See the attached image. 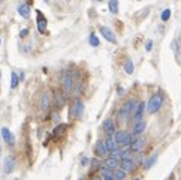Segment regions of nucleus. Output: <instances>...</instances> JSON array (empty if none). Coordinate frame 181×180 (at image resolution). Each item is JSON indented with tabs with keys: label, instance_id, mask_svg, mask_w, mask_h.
Masks as SVG:
<instances>
[{
	"label": "nucleus",
	"instance_id": "obj_1",
	"mask_svg": "<svg viewBox=\"0 0 181 180\" xmlns=\"http://www.w3.org/2000/svg\"><path fill=\"white\" fill-rule=\"evenodd\" d=\"M165 104V98H163V93L162 92H157L153 96L148 99L147 105H145V110H147L148 114H156L157 111H160V108Z\"/></svg>",
	"mask_w": 181,
	"mask_h": 180
},
{
	"label": "nucleus",
	"instance_id": "obj_2",
	"mask_svg": "<svg viewBox=\"0 0 181 180\" xmlns=\"http://www.w3.org/2000/svg\"><path fill=\"white\" fill-rule=\"evenodd\" d=\"M61 84H63V92H65L66 95H70L72 90L75 89V75H74V72H72V69L65 71Z\"/></svg>",
	"mask_w": 181,
	"mask_h": 180
},
{
	"label": "nucleus",
	"instance_id": "obj_3",
	"mask_svg": "<svg viewBox=\"0 0 181 180\" xmlns=\"http://www.w3.org/2000/svg\"><path fill=\"white\" fill-rule=\"evenodd\" d=\"M102 129L105 132V135L106 137H114V134L117 132V125H115V120L111 117H108L105 122H103V125H102Z\"/></svg>",
	"mask_w": 181,
	"mask_h": 180
},
{
	"label": "nucleus",
	"instance_id": "obj_4",
	"mask_svg": "<svg viewBox=\"0 0 181 180\" xmlns=\"http://www.w3.org/2000/svg\"><path fill=\"white\" fill-rule=\"evenodd\" d=\"M66 101H67V95L63 92V90H57V92L54 93L53 102H54V105H55V108H57V110L63 108V107L66 105Z\"/></svg>",
	"mask_w": 181,
	"mask_h": 180
},
{
	"label": "nucleus",
	"instance_id": "obj_5",
	"mask_svg": "<svg viewBox=\"0 0 181 180\" xmlns=\"http://www.w3.org/2000/svg\"><path fill=\"white\" fill-rule=\"evenodd\" d=\"M70 114H72V117H75V119L82 117V114H84V102L81 101L80 98H75L74 104H72Z\"/></svg>",
	"mask_w": 181,
	"mask_h": 180
},
{
	"label": "nucleus",
	"instance_id": "obj_6",
	"mask_svg": "<svg viewBox=\"0 0 181 180\" xmlns=\"http://www.w3.org/2000/svg\"><path fill=\"white\" fill-rule=\"evenodd\" d=\"M36 24H38V30H39V33L42 35H47V24L48 21L45 18V15L42 14L40 11H36Z\"/></svg>",
	"mask_w": 181,
	"mask_h": 180
},
{
	"label": "nucleus",
	"instance_id": "obj_7",
	"mask_svg": "<svg viewBox=\"0 0 181 180\" xmlns=\"http://www.w3.org/2000/svg\"><path fill=\"white\" fill-rule=\"evenodd\" d=\"M99 32H101V35L103 36L108 42H111V44H117V38H115V33L112 32V29L106 27V26H99Z\"/></svg>",
	"mask_w": 181,
	"mask_h": 180
},
{
	"label": "nucleus",
	"instance_id": "obj_8",
	"mask_svg": "<svg viewBox=\"0 0 181 180\" xmlns=\"http://www.w3.org/2000/svg\"><path fill=\"white\" fill-rule=\"evenodd\" d=\"M53 105V96L49 92H44L40 95V110L42 111H48L49 107Z\"/></svg>",
	"mask_w": 181,
	"mask_h": 180
},
{
	"label": "nucleus",
	"instance_id": "obj_9",
	"mask_svg": "<svg viewBox=\"0 0 181 180\" xmlns=\"http://www.w3.org/2000/svg\"><path fill=\"white\" fill-rule=\"evenodd\" d=\"M145 144V138L144 137H136V138L132 141V144L129 146V150L132 153H138V152H142V147Z\"/></svg>",
	"mask_w": 181,
	"mask_h": 180
},
{
	"label": "nucleus",
	"instance_id": "obj_10",
	"mask_svg": "<svg viewBox=\"0 0 181 180\" xmlns=\"http://www.w3.org/2000/svg\"><path fill=\"white\" fill-rule=\"evenodd\" d=\"M136 105H138V101L135 98H132V99H127L124 104L121 105V108H123L124 113H127L129 116H133L135 110H136Z\"/></svg>",
	"mask_w": 181,
	"mask_h": 180
},
{
	"label": "nucleus",
	"instance_id": "obj_11",
	"mask_svg": "<svg viewBox=\"0 0 181 180\" xmlns=\"http://www.w3.org/2000/svg\"><path fill=\"white\" fill-rule=\"evenodd\" d=\"M94 153L97 158H106L108 155V150H106V146H105V141H97L96 146H94Z\"/></svg>",
	"mask_w": 181,
	"mask_h": 180
},
{
	"label": "nucleus",
	"instance_id": "obj_12",
	"mask_svg": "<svg viewBox=\"0 0 181 180\" xmlns=\"http://www.w3.org/2000/svg\"><path fill=\"white\" fill-rule=\"evenodd\" d=\"M15 165H17V162H15V158L13 156H6L5 158V164H3V171L5 174H11L15 170Z\"/></svg>",
	"mask_w": 181,
	"mask_h": 180
},
{
	"label": "nucleus",
	"instance_id": "obj_13",
	"mask_svg": "<svg viewBox=\"0 0 181 180\" xmlns=\"http://www.w3.org/2000/svg\"><path fill=\"white\" fill-rule=\"evenodd\" d=\"M145 102H138V105H136V110H135L133 113V120H135V123L136 122H141V120H144L142 119V116H144V111H145Z\"/></svg>",
	"mask_w": 181,
	"mask_h": 180
},
{
	"label": "nucleus",
	"instance_id": "obj_14",
	"mask_svg": "<svg viewBox=\"0 0 181 180\" xmlns=\"http://www.w3.org/2000/svg\"><path fill=\"white\" fill-rule=\"evenodd\" d=\"M2 138H3V141H5L8 146H13V144H15V137H13V134L8 129L6 126H5V128H2Z\"/></svg>",
	"mask_w": 181,
	"mask_h": 180
},
{
	"label": "nucleus",
	"instance_id": "obj_15",
	"mask_svg": "<svg viewBox=\"0 0 181 180\" xmlns=\"http://www.w3.org/2000/svg\"><path fill=\"white\" fill-rule=\"evenodd\" d=\"M135 167H136V164H135L133 158H132V159H121V162H120V168L124 170L126 173H132L135 170Z\"/></svg>",
	"mask_w": 181,
	"mask_h": 180
},
{
	"label": "nucleus",
	"instance_id": "obj_16",
	"mask_svg": "<svg viewBox=\"0 0 181 180\" xmlns=\"http://www.w3.org/2000/svg\"><path fill=\"white\" fill-rule=\"evenodd\" d=\"M127 135H129V132L124 131V129H120V131H117V132L114 134L115 143H117L118 146H124V143H126V138H127Z\"/></svg>",
	"mask_w": 181,
	"mask_h": 180
},
{
	"label": "nucleus",
	"instance_id": "obj_17",
	"mask_svg": "<svg viewBox=\"0 0 181 180\" xmlns=\"http://www.w3.org/2000/svg\"><path fill=\"white\" fill-rule=\"evenodd\" d=\"M145 128H147V122H145V120L136 122V123L133 125V128H132V129H133V131H132V134H133V135H136V137H139L142 132L145 131Z\"/></svg>",
	"mask_w": 181,
	"mask_h": 180
},
{
	"label": "nucleus",
	"instance_id": "obj_18",
	"mask_svg": "<svg viewBox=\"0 0 181 180\" xmlns=\"http://www.w3.org/2000/svg\"><path fill=\"white\" fill-rule=\"evenodd\" d=\"M103 167H106V168H109V170L114 171V170H117V168L120 167V159H115V158H112V156H109V158L105 159Z\"/></svg>",
	"mask_w": 181,
	"mask_h": 180
},
{
	"label": "nucleus",
	"instance_id": "obj_19",
	"mask_svg": "<svg viewBox=\"0 0 181 180\" xmlns=\"http://www.w3.org/2000/svg\"><path fill=\"white\" fill-rule=\"evenodd\" d=\"M67 129V125L65 123H60V125H57L55 128L53 129V138H60L61 135H65V132Z\"/></svg>",
	"mask_w": 181,
	"mask_h": 180
},
{
	"label": "nucleus",
	"instance_id": "obj_20",
	"mask_svg": "<svg viewBox=\"0 0 181 180\" xmlns=\"http://www.w3.org/2000/svg\"><path fill=\"white\" fill-rule=\"evenodd\" d=\"M105 146H106L108 153L114 152V150H117V149H118V144L115 143L114 137H106V140H105Z\"/></svg>",
	"mask_w": 181,
	"mask_h": 180
},
{
	"label": "nucleus",
	"instance_id": "obj_21",
	"mask_svg": "<svg viewBox=\"0 0 181 180\" xmlns=\"http://www.w3.org/2000/svg\"><path fill=\"white\" fill-rule=\"evenodd\" d=\"M18 14L23 18H28L30 17V6H28V3H23V5L18 6Z\"/></svg>",
	"mask_w": 181,
	"mask_h": 180
},
{
	"label": "nucleus",
	"instance_id": "obj_22",
	"mask_svg": "<svg viewBox=\"0 0 181 180\" xmlns=\"http://www.w3.org/2000/svg\"><path fill=\"white\" fill-rule=\"evenodd\" d=\"M133 71H135V65L133 62H132V59H126V62H124V72L127 74V75H132L133 74Z\"/></svg>",
	"mask_w": 181,
	"mask_h": 180
},
{
	"label": "nucleus",
	"instance_id": "obj_23",
	"mask_svg": "<svg viewBox=\"0 0 181 180\" xmlns=\"http://www.w3.org/2000/svg\"><path fill=\"white\" fill-rule=\"evenodd\" d=\"M156 162H157V153L151 155V156H150V158H148V159L144 162V168H145V170H148V168H151V167L154 165Z\"/></svg>",
	"mask_w": 181,
	"mask_h": 180
},
{
	"label": "nucleus",
	"instance_id": "obj_24",
	"mask_svg": "<svg viewBox=\"0 0 181 180\" xmlns=\"http://www.w3.org/2000/svg\"><path fill=\"white\" fill-rule=\"evenodd\" d=\"M126 176H127V173H126L124 170H121L120 167H118L117 170H114V179L115 180H126Z\"/></svg>",
	"mask_w": 181,
	"mask_h": 180
},
{
	"label": "nucleus",
	"instance_id": "obj_25",
	"mask_svg": "<svg viewBox=\"0 0 181 180\" xmlns=\"http://www.w3.org/2000/svg\"><path fill=\"white\" fill-rule=\"evenodd\" d=\"M108 8H109V12L111 14H118V0H109L108 3Z\"/></svg>",
	"mask_w": 181,
	"mask_h": 180
},
{
	"label": "nucleus",
	"instance_id": "obj_26",
	"mask_svg": "<svg viewBox=\"0 0 181 180\" xmlns=\"http://www.w3.org/2000/svg\"><path fill=\"white\" fill-rule=\"evenodd\" d=\"M18 84H20V77L17 72H12L11 74V89H17Z\"/></svg>",
	"mask_w": 181,
	"mask_h": 180
},
{
	"label": "nucleus",
	"instance_id": "obj_27",
	"mask_svg": "<svg viewBox=\"0 0 181 180\" xmlns=\"http://www.w3.org/2000/svg\"><path fill=\"white\" fill-rule=\"evenodd\" d=\"M171 15H172V12H171V9H169V8L163 9V11H162V14H160V21H162V23H166V21H169Z\"/></svg>",
	"mask_w": 181,
	"mask_h": 180
},
{
	"label": "nucleus",
	"instance_id": "obj_28",
	"mask_svg": "<svg viewBox=\"0 0 181 180\" xmlns=\"http://www.w3.org/2000/svg\"><path fill=\"white\" fill-rule=\"evenodd\" d=\"M88 44H90L91 47H99V45H101V41H99V38L94 35V33H90V36H88Z\"/></svg>",
	"mask_w": 181,
	"mask_h": 180
},
{
	"label": "nucleus",
	"instance_id": "obj_29",
	"mask_svg": "<svg viewBox=\"0 0 181 180\" xmlns=\"http://www.w3.org/2000/svg\"><path fill=\"white\" fill-rule=\"evenodd\" d=\"M171 48L174 50L175 56H180L181 54V47H180V44H178V39H174V41H172V44H171Z\"/></svg>",
	"mask_w": 181,
	"mask_h": 180
},
{
	"label": "nucleus",
	"instance_id": "obj_30",
	"mask_svg": "<svg viewBox=\"0 0 181 180\" xmlns=\"http://www.w3.org/2000/svg\"><path fill=\"white\" fill-rule=\"evenodd\" d=\"M90 164H91V168H93V170H101L102 167H103L102 165V162H101V158H97V156H96L94 159H91Z\"/></svg>",
	"mask_w": 181,
	"mask_h": 180
},
{
	"label": "nucleus",
	"instance_id": "obj_31",
	"mask_svg": "<svg viewBox=\"0 0 181 180\" xmlns=\"http://www.w3.org/2000/svg\"><path fill=\"white\" fill-rule=\"evenodd\" d=\"M151 50H153V41H151V39H148V41L145 42V51L150 53Z\"/></svg>",
	"mask_w": 181,
	"mask_h": 180
},
{
	"label": "nucleus",
	"instance_id": "obj_32",
	"mask_svg": "<svg viewBox=\"0 0 181 180\" xmlns=\"http://www.w3.org/2000/svg\"><path fill=\"white\" fill-rule=\"evenodd\" d=\"M117 95H118V96H120V98H123V96H124V95H126V90L123 89L121 86H118V87H117Z\"/></svg>",
	"mask_w": 181,
	"mask_h": 180
},
{
	"label": "nucleus",
	"instance_id": "obj_33",
	"mask_svg": "<svg viewBox=\"0 0 181 180\" xmlns=\"http://www.w3.org/2000/svg\"><path fill=\"white\" fill-rule=\"evenodd\" d=\"M90 162H91V159H88L87 156H84V158L81 159V165H82V167H87Z\"/></svg>",
	"mask_w": 181,
	"mask_h": 180
},
{
	"label": "nucleus",
	"instance_id": "obj_34",
	"mask_svg": "<svg viewBox=\"0 0 181 180\" xmlns=\"http://www.w3.org/2000/svg\"><path fill=\"white\" fill-rule=\"evenodd\" d=\"M53 120L55 122V123H59V120H60V114H59V110H55V111H54V114H53Z\"/></svg>",
	"mask_w": 181,
	"mask_h": 180
},
{
	"label": "nucleus",
	"instance_id": "obj_35",
	"mask_svg": "<svg viewBox=\"0 0 181 180\" xmlns=\"http://www.w3.org/2000/svg\"><path fill=\"white\" fill-rule=\"evenodd\" d=\"M28 33H30V32H28V29H23V30L20 32V38H26Z\"/></svg>",
	"mask_w": 181,
	"mask_h": 180
},
{
	"label": "nucleus",
	"instance_id": "obj_36",
	"mask_svg": "<svg viewBox=\"0 0 181 180\" xmlns=\"http://www.w3.org/2000/svg\"><path fill=\"white\" fill-rule=\"evenodd\" d=\"M91 180H103V179H102L101 174H94L93 177H91Z\"/></svg>",
	"mask_w": 181,
	"mask_h": 180
},
{
	"label": "nucleus",
	"instance_id": "obj_37",
	"mask_svg": "<svg viewBox=\"0 0 181 180\" xmlns=\"http://www.w3.org/2000/svg\"><path fill=\"white\" fill-rule=\"evenodd\" d=\"M44 2H45V3H49V0H44Z\"/></svg>",
	"mask_w": 181,
	"mask_h": 180
},
{
	"label": "nucleus",
	"instance_id": "obj_38",
	"mask_svg": "<svg viewBox=\"0 0 181 180\" xmlns=\"http://www.w3.org/2000/svg\"><path fill=\"white\" fill-rule=\"evenodd\" d=\"M0 45H2V38H0Z\"/></svg>",
	"mask_w": 181,
	"mask_h": 180
},
{
	"label": "nucleus",
	"instance_id": "obj_39",
	"mask_svg": "<svg viewBox=\"0 0 181 180\" xmlns=\"http://www.w3.org/2000/svg\"><path fill=\"white\" fill-rule=\"evenodd\" d=\"M96 2H103V0H96Z\"/></svg>",
	"mask_w": 181,
	"mask_h": 180
},
{
	"label": "nucleus",
	"instance_id": "obj_40",
	"mask_svg": "<svg viewBox=\"0 0 181 180\" xmlns=\"http://www.w3.org/2000/svg\"><path fill=\"white\" fill-rule=\"evenodd\" d=\"M133 180H141V179H133Z\"/></svg>",
	"mask_w": 181,
	"mask_h": 180
},
{
	"label": "nucleus",
	"instance_id": "obj_41",
	"mask_svg": "<svg viewBox=\"0 0 181 180\" xmlns=\"http://www.w3.org/2000/svg\"><path fill=\"white\" fill-rule=\"evenodd\" d=\"M0 78H2V72H0Z\"/></svg>",
	"mask_w": 181,
	"mask_h": 180
},
{
	"label": "nucleus",
	"instance_id": "obj_42",
	"mask_svg": "<svg viewBox=\"0 0 181 180\" xmlns=\"http://www.w3.org/2000/svg\"><path fill=\"white\" fill-rule=\"evenodd\" d=\"M136 2H141V0H136Z\"/></svg>",
	"mask_w": 181,
	"mask_h": 180
}]
</instances>
